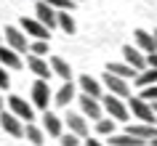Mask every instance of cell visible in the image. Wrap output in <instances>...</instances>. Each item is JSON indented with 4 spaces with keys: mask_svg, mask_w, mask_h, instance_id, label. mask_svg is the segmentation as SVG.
I'll list each match as a JSON object with an SVG mask.
<instances>
[{
    "mask_svg": "<svg viewBox=\"0 0 157 146\" xmlns=\"http://www.w3.org/2000/svg\"><path fill=\"white\" fill-rule=\"evenodd\" d=\"M80 82V90H83L85 96H93V98H101V82L91 74H83V77H77Z\"/></svg>",
    "mask_w": 157,
    "mask_h": 146,
    "instance_id": "19",
    "label": "cell"
},
{
    "mask_svg": "<svg viewBox=\"0 0 157 146\" xmlns=\"http://www.w3.org/2000/svg\"><path fill=\"white\" fill-rule=\"evenodd\" d=\"M85 146H104V144H101V141H93V138H88V141H85Z\"/></svg>",
    "mask_w": 157,
    "mask_h": 146,
    "instance_id": "33",
    "label": "cell"
},
{
    "mask_svg": "<svg viewBox=\"0 0 157 146\" xmlns=\"http://www.w3.org/2000/svg\"><path fill=\"white\" fill-rule=\"evenodd\" d=\"M56 27L64 35H75L77 24H75V19H72V11H56Z\"/></svg>",
    "mask_w": 157,
    "mask_h": 146,
    "instance_id": "20",
    "label": "cell"
},
{
    "mask_svg": "<svg viewBox=\"0 0 157 146\" xmlns=\"http://www.w3.org/2000/svg\"><path fill=\"white\" fill-rule=\"evenodd\" d=\"M64 122H67V128H69V133H75V136H80V138L88 136V122H85L83 114H69V117H64Z\"/></svg>",
    "mask_w": 157,
    "mask_h": 146,
    "instance_id": "18",
    "label": "cell"
},
{
    "mask_svg": "<svg viewBox=\"0 0 157 146\" xmlns=\"http://www.w3.org/2000/svg\"><path fill=\"white\" fill-rule=\"evenodd\" d=\"M51 104V88L45 80H37L32 85V106L35 109H40V112H45Z\"/></svg>",
    "mask_w": 157,
    "mask_h": 146,
    "instance_id": "5",
    "label": "cell"
},
{
    "mask_svg": "<svg viewBox=\"0 0 157 146\" xmlns=\"http://www.w3.org/2000/svg\"><path fill=\"white\" fill-rule=\"evenodd\" d=\"M59 141H61V146H77L80 144V136H75V133H61Z\"/></svg>",
    "mask_w": 157,
    "mask_h": 146,
    "instance_id": "29",
    "label": "cell"
},
{
    "mask_svg": "<svg viewBox=\"0 0 157 146\" xmlns=\"http://www.w3.org/2000/svg\"><path fill=\"white\" fill-rule=\"evenodd\" d=\"M149 144H152V146H157V136H155V138H149Z\"/></svg>",
    "mask_w": 157,
    "mask_h": 146,
    "instance_id": "34",
    "label": "cell"
},
{
    "mask_svg": "<svg viewBox=\"0 0 157 146\" xmlns=\"http://www.w3.org/2000/svg\"><path fill=\"white\" fill-rule=\"evenodd\" d=\"M104 85H107V90L112 93V96H120V98L131 96V85H128V80H123V77H117V74H112V72L104 74Z\"/></svg>",
    "mask_w": 157,
    "mask_h": 146,
    "instance_id": "7",
    "label": "cell"
},
{
    "mask_svg": "<svg viewBox=\"0 0 157 146\" xmlns=\"http://www.w3.org/2000/svg\"><path fill=\"white\" fill-rule=\"evenodd\" d=\"M80 109H83V117H88V120H99L101 117V104H99V98H93V96H80Z\"/></svg>",
    "mask_w": 157,
    "mask_h": 146,
    "instance_id": "12",
    "label": "cell"
},
{
    "mask_svg": "<svg viewBox=\"0 0 157 146\" xmlns=\"http://www.w3.org/2000/svg\"><path fill=\"white\" fill-rule=\"evenodd\" d=\"M27 66H29V72L35 74V77H40V80H48L51 77V66H48V61H45V58L43 56H29L27 58Z\"/></svg>",
    "mask_w": 157,
    "mask_h": 146,
    "instance_id": "13",
    "label": "cell"
},
{
    "mask_svg": "<svg viewBox=\"0 0 157 146\" xmlns=\"http://www.w3.org/2000/svg\"><path fill=\"white\" fill-rule=\"evenodd\" d=\"M123 56H125V64H131L136 72H141V69L147 66V56H144V51H139L136 45H125V48H123Z\"/></svg>",
    "mask_w": 157,
    "mask_h": 146,
    "instance_id": "11",
    "label": "cell"
},
{
    "mask_svg": "<svg viewBox=\"0 0 157 146\" xmlns=\"http://www.w3.org/2000/svg\"><path fill=\"white\" fill-rule=\"evenodd\" d=\"M21 32L27 35V37H35V40H48L51 37V29L45 24H40L37 19H21Z\"/></svg>",
    "mask_w": 157,
    "mask_h": 146,
    "instance_id": "6",
    "label": "cell"
},
{
    "mask_svg": "<svg viewBox=\"0 0 157 146\" xmlns=\"http://www.w3.org/2000/svg\"><path fill=\"white\" fill-rule=\"evenodd\" d=\"M51 72L56 77H61V80H72V69L61 56H51Z\"/></svg>",
    "mask_w": 157,
    "mask_h": 146,
    "instance_id": "21",
    "label": "cell"
},
{
    "mask_svg": "<svg viewBox=\"0 0 157 146\" xmlns=\"http://www.w3.org/2000/svg\"><path fill=\"white\" fill-rule=\"evenodd\" d=\"M125 133H131V136H139V138H144V141H149V138L157 136V122H131V125L125 128Z\"/></svg>",
    "mask_w": 157,
    "mask_h": 146,
    "instance_id": "10",
    "label": "cell"
},
{
    "mask_svg": "<svg viewBox=\"0 0 157 146\" xmlns=\"http://www.w3.org/2000/svg\"><path fill=\"white\" fill-rule=\"evenodd\" d=\"M147 66H157V51L147 53Z\"/></svg>",
    "mask_w": 157,
    "mask_h": 146,
    "instance_id": "32",
    "label": "cell"
},
{
    "mask_svg": "<svg viewBox=\"0 0 157 146\" xmlns=\"http://www.w3.org/2000/svg\"><path fill=\"white\" fill-rule=\"evenodd\" d=\"M45 3H48L51 8H56V11H72L77 6L75 0H45Z\"/></svg>",
    "mask_w": 157,
    "mask_h": 146,
    "instance_id": "27",
    "label": "cell"
},
{
    "mask_svg": "<svg viewBox=\"0 0 157 146\" xmlns=\"http://www.w3.org/2000/svg\"><path fill=\"white\" fill-rule=\"evenodd\" d=\"M11 88V77H8V69L0 64V90H8Z\"/></svg>",
    "mask_w": 157,
    "mask_h": 146,
    "instance_id": "30",
    "label": "cell"
},
{
    "mask_svg": "<svg viewBox=\"0 0 157 146\" xmlns=\"http://www.w3.org/2000/svg\"><path fill=\"white\" fill-rule=\"evenodd\" d=\"M24 136H27V141L35 144V146H43V144H45V130H40L37 125H32V122H27Z\"/></svg>",
    "mask_w": 157,
    "mask_h": 146,
    "instance_id": "24",
    "label": "cell"
},
{
    "mask_svg": "<svg viewBox=\"0 0 157 146\" xmlns=\"http://www.w3.org/2000/svg\"><path fill=\"white\" fill-rule=\"evenodd\" d=\"M75 3H83V0H75Z\"/></svg>",
    "mask_w": 157,
    "mask_h": 146,
    "instance_id": "38",
    "label": "cell"
},
{
    "mask_svg": "<svg viewBox=\"0 0 157 146\" xmlns=\"http://www.w3.org/2000/svg\"><path fill=\"white\" fill-rule=\"evenodd\" d=\"M0 37H3V35H0Z\"/></svg>",
    "mask_w": 157,
    "mask_h": 146,
    "instance_id": "39",
    "label": "cell"
},
{
    "mask_svg": "<svg viewBox=\"0 0 157 146\" xmlns=\"http://www.w3.org/2000/svg\"><path fill=\"white\" fill-rule=\"evenodd\" d=\"M96 130H99V136H109V133H115V120H112V117H109V120L99 117V120H96Z\"/></svg>",
    "mask_w": 157,
    "mask_h": 146,
    "instance_id": "26",
    "label": "cell"
},
{
    "mask_svg": "<svg viewBox=\"0 0 157 146\" xmlns=\"http://www.w3.org/2000/svg\"><path fill=\"white\" fill-rule=\"evenodd\" d=\"M133 82L139 85V88H147V85H155L157 82V66H144L136 77H133Z\"/></svg>",
    "mask_w": 157,
    "mask_h": 146,
    "instance_id": "23",
    "label": "cell"
},
{
    "mask_svg": "<svg viewBox=\"0 0 157 146\" xmlns=\"http://www.w3.org/2000/svg\"><path fill=\"white\" fill-rule=\"evenodd\" d=\"M101 109H104L115 122H125L128 117H131L128 106L123 104V98H120V96H112V93H109V96H101Z\"/></svg>",
    "mask_w": 157,
    "mask_h": 146,
    "instance_id": "1",
    "label": "cell"
},
{
    "mask_svg": "<svg viewBox=\"0 0 157 146\" xmlns=\"http://www.w3.org/2000/svg\"><path fill=\"white\" fill-rule=\"evenodd\" d=\"M72 98H75V85H72V80H64V85L59 88V93L51 98V101H53L59 109H64V106H69V101H72Z\"/></svg>",
    "mask_w": 157,
    "mask_h": 146,
    "instance_id": "17",
    "label": "cell"
},
{
    "mask_svg": "<svg viewBox=\"0 0 157 146\" xmlns=\"http://www.w3.org/2000/svg\"><path fill=\"white\" fill-rule=\"evenodd\" d=\"M109 144L112 146H147L149 141L139 136H131V133H109Z\"/></svg>",
    "mask_w": 157,
    "mask_h": 146,
    "instance_id": "15",
    "label": "cell"
},
{
    "mask_svg": "<svg viewBox=\"0 0 157 146\" xmlns=\"http://www.w3.org/2000/svg\"><path fill=\"white\" fill-rule=\"evenodd\" d=\"M128 112L133 114V120H139V122H155L157 120V114H155V109H152V104H149L147 98H131L128 101Z\"/></svg>",
    "mask_w": 157,
    "mask_h": 146,
    "instance_id": "2",
    "label": "cell"
},
{
    "mask_svg": "<svg viewBox=\"0 0 157 146\" xmlns=\"http://www.w3.org/2000/svg\"><path fill=\"white\" fill-rule=\"evenodd\" d=\"M107 72L117 74V77H123V80H128V77H136V69H133L131 64H117V61H112V64H107Z\"/></svg>",
    "mask_w": 157,
    "mask_h": 146,
    "instance_id": "25",
    "label": "cell"
},
{
    "mask_svg": "<svg viewBox=\"0 0 157 146\" xmlns=\"http://www.w3.org/2000/svg\"><path fill=\"white\" fill-rule=\"evenodd\" d=\"M6 45L13 48L16 53H27L29 51V40L21 32V27H6Z\"/></svg>",
    "mask_w": 157,
    "mask_h": 146,
    "instance_id": "3",
    "label": "cell"
},
{
    "mask_svg": "<svg viewBox=\"0 0 157 146\" xmlns=\"http://www.w3.org/2000/svg\"><path fill=\"white\" fill-rule=\"evenodd\" d=\"M0 64L6 69H21V53H16L8 45H0Z\"/></svg>",
    "mask_w": 157,
    "mask_h": 146,
    "instance_id": "16",
    "label": "cell"
},
{
    "mask_svg": "<svg viewBox=\"0 0 157 146\" xmlns=\"http://www.w3.org/2000/svg\"><path fill=\"white\" fill-rule=\"evenodd\" d=\"M141 98H147V101L157 98V82H155V85H147V88H141Z\"/></svg>",
    "mask_w": 157,
    "mask_h": 146,
    "instance_id": "31",
    "label": "cell"
},
{
    "mask_svg": "<svg viewBox=\"0 0 157 146\" xmlns=\"http://www.w3.org/2000/svg\"><path fill=\"white\" fill-rule=\"evenodd\" d=\"M35 19L40 24H45L48 29H56V8H51L45 0H37L35 3Z\"/></svg>",
    "mask_w": 157,
    "mask_h": 146,
    "instance_id": "9",
    "label": "cell"
},
{
    "mask_svg": "<svg viewBox=\"0 0 157 146\" xmlns=\"http://www.w3.org/2000/svg\"><path fill=\"white\" fill-rule=\"evenodd\" d=\"M152 37H155V51H157V29H155V35H152Z\"/></svg>",
    "mask_w": 157,
    "mask_h": 146,
    "instance_id": "35",
    "label": "cell"
},
{
    "mask_svg": "<svg viewBox=\"0 0 157 146\" xmlns=\"http://www.w3.org/2000/svg\"><path fill=\"white\" fill-rule=\"evenodd\" d=\"M152 109H155V114H157V104H155V106H152Z\"/></svg>",
    "mask_w": 157,
    "mask_h": 146,
    "instance_id": "37",
    "label": "cell"
},
{
    "mask_svg": "<svg viewBox=\"0 0 157 146\" xmlns=\"http://www.w3.org/2000/svg\"><path fill=\"white\" fill-rule=\"evenodd\" d=\"M29 53H35V56H45V53H48V40H35V43H29Z\"/></svg>",
    "mask_w": 157,
    "mask_h": 146,
    "instance_id": "28",
    "label": "cell"
},
{
    "mask_svg": "<svg viewBox=\"0 0 157 146\" xmlns=\"http://www.w3.org/2000/svg\"><path fill=\"white\" fill-rule=\"evenodd\" d=\"M61 128H64V120H61V117H56L53 112H48V109H45V114H43V130H45L48 136L59 138V136H61Z\"/></svg>",
    "mask_w": 157,
    "mask_h": 146,
    "instance_id": "14",
    "label": "cell"
},
{
    "mask_svg": "<svg viewBox=\"0 0 157 146\" xmlns=\"http://www.w3.org/2000/svg\"><path fill=\"white\" fill-rule=\"evenodd\" d=\"M3 104H6V101H3V96H0V109H3Z\"/></svg>",
    "mask_w": 157,
    "mask_h": 146,
    "instance_id": "36",
    "label": "cell"
},
{
    "mask_svg": "<svg viewBox=\"0 0 157 146\" xmlns=\"http://www.w3.org/2000/svg\"><path fill=\"white\" fill-rule=\"evenodd\" d=\"M0 128L6 130L8 136H13V138L24 136V125H21V120H19L13 112H0Z\"/></svg>",
    "mask_w": 157,
    "mask_h": 146,
    "instance_id": "8",
    "label": "cell"
},
{
    "mask_svg": "<svg viewBox=\"0 0 157 146\" xmlns=\"http://www.w3.org/2000/svg\"><path fill=\"white\" fill-rule=\"evenodd\" d=\"M8 106L21 122H32L35 120V106L29 101H24L21 96H8Z\"/></svg>",
    "mask_w": 157,
    "mask_h": 146,
    "instance_id": "4",
    "label": "cell"
},
{
    "mask_svg": "<svg viewBox=\"0 0 157 146\" xmlns=\"http://www.w3.org/2000/svg\"><path fill=\"white\" fill-rule=\"evenodd\" d=\"M133 40H136V48L144 51V53H152L155 51V37L149 32H144V29H136L133 32Z\"/></svg>",
    "mask_w": 157,
    "mask_h": 146,
    "instance_id": "22",
    "label": "cell"
}]
</instances>
